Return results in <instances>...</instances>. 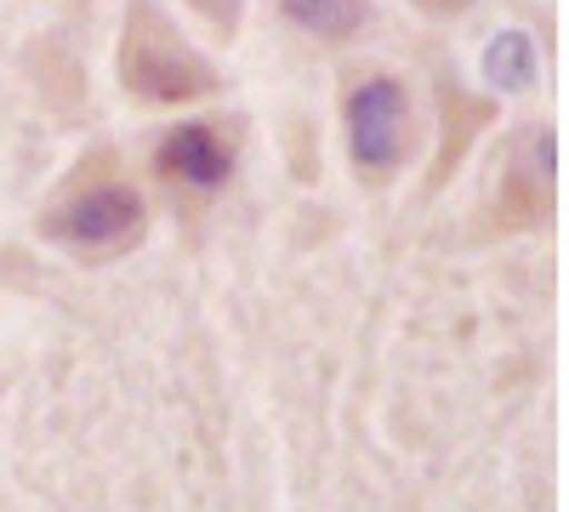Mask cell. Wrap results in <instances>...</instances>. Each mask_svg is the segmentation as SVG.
<instances>
[{"label": "cell", "instance_id": "6", "mask_svg": "<svg viewBox=\"0 0 569 512\" xmlns=\"http://www.w3.org/2000/svg\"><path fill=\"white\" fill-rule=\"evenodd\" d=\"M496 120V103L490 98H472L467 86H445L439 91V154H433V189H445L450 171L467 160L472 137Z\"/></svg>", "mask_w": 569, "mask_h": 512}, {"label": "cell", "instance_id": "1", "mask_svg": "<svg viewBox=\"0 0 569 512\" xmlns=\"http://www.w3.org/2000/svg\"><path fill=\"white\" fill-rule=\"evenodd\" d=\"M142 234H149V194L137 189V177L109 149L86 154L40 211V240H52L86 262L126 257Z\"/></svg>", "mask_w": 569, "mask_h": 512}, {"label": "cell", "instance_id": "7", "mask_svg": "<svg viewBox=\"0 0 569 512\" xmlns=\"http://www.w3.org/2000/svg\"><path fill=\"white\" fill-rule=\"evenodd\" d=\"M273 7L302 40H319V46L353 40L370 18V0H273Z\"/></svg>", "mask_w": 569, "mask_h": 512}, {"label": "cell", "instance_id": "2", "mask_svg": "<svg viewBox=\"0 0 569 512\" xmlns=\"http://www.w3.org/2000/svg\"><path fill=\"white\" fill-rule=\"evenodd\" d=\"M337 103L353 177L365 189L393 182L416 154V91L405 86V74H393L388 63H353L342 74Z\"/></svg>", "mask_w": 569, "mask_h": 512}, {"label": "cell", "instance_id": "5", "mask_svg": "<svg viewBox=\"0 0 569 512\" xmlns=\"http://www.w3.org/2000/svg\"><path fill=\"white\" fill-rule=\"evenodd\" d=\"M490 211L501 234H518V228H536L552 217V137L547 131H525L512 143Z\"/></svg>", "mask_w": 569, "mask_h": 512}, {"label": "cell", "instance_id": "8", "mask_svg": "<svg viewBox=\"0 0 569 512\" xmlns=\"http://www.w3.org/2000/svg\"><path fill=\"white\" fill-rule=\"evenodd\" d=\"M188 7H194V18L211 34H222V40H233V34H240V23H246V0H188Z\"/></svg>", "mask_w": 569, "mask_h": 512}, {"label": "cell", "instance_id": "4", "mask_svg": "<svg viewBox=\"0 0 569 512\" xmlns=\"http://www.w3.org/2000/svg\"><path fill=\"white\" fill-rule=\"evenodd\" d=\"M233 160H240V137L228 120L206 114V120H177L160 143H154V177L177 205H206L228 189Z\"/></svg>", "mask_w": 569, "mask_h": 512}, {"label": "cell", "instance_id": "3", "mask_svg": "<svg viewBox=\"0 0 569 512\" xmlns=\"http://www.w3.org/2000/svg\"><path fill=\"white\" fill-rule=\"evenodd\" d=\"M114 69H120V91L142 109H188L217 91V69L171 29L160 0H126Z\"/></svg>", "mask_w": 569, "mask_h": 512}, {"label": "cell", "instance_id": "9", "mask_svg": "<svg viewBox=\"0 0 569 512\" xmlns=\"http://www.w3.org/2000/svg\"><path fill=\"white\" fill-rule=\"evenodd\" d=\"M410 7H416V12H427V18H461V12L472 7V0H410Z\"/></svg>", "mask_w": 569, "mask_h": 512}]
</instances>
